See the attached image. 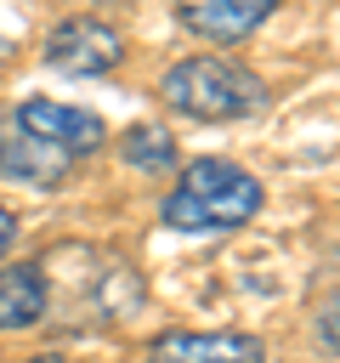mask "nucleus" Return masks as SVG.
Instances as JSON below:
<instances>
[{"label": "nucleus", "mask_w": 340, "mask_h": 363, "mask_svg": "<svg viewBox=\"0 0 340 363\" xmlns=\"http://www.w3.org/2000/svg\"><path fill=\"white\" fill-rule=\"evenodd\" d=\"M261 182L232 159H193L181 182L164 193V227L176 233H238L261 210Z\"/></svg>", "instance_id": "nucleus-1"}, {"label": "nucleus", "mask_w": 340, "mask_h": 363, "mask_svg": "<svg viewBox=\"0 0 340 363\" xmlns=\"http://www.w3.org/2000/svg\"><path fill=\"white\" fill-rule=\"evenodd\" d=\"M159 96H164L170 113H181V119H204V125L249 119V113L266 108V85H261V74H249V68L232 62V57H210V51L181 57L176 68H164Z\"/></svg>", "instance_id": "nucleus-2"}, {"label": "nucleus", "mask_w": 340, "mask_h": 363, "mask_svg": "<svg viewBox=\"0 0 340 363\" xmlns=\"http://www.w3.org/2000/svg\"><path fill=\"white\" fill-rule=\"evenodd\" d=\"M62 255L79 272H74V295H51V306L74 312V323H119L142 306V284L119 255H102V250H85V244H68Z\"/></svg>", "instance_id": "nucleus-3"}, {"label": "nucleus", "mask_w": 340, "mask_h": 363, "mask_svg": "<svg viewBox=\"0 0 340 363\" xmlns=\"http://www.w3.org/2000/svg\"><path fill=\"white\" fill-rule=\"evenodd\" d=\"M119 57H125V40L102 17H68L45 34V62L74 79H96V74L119 68Z\"/></svg>", "instance_id": "nucleus-4"}, {"label": "nucleus", "mask_w": 340, "mask_h": 363, "mask_svg": "<svg viewBox=\"0 0 340 363\" xmlns=\"http://www.w3.org/2000/svg\"><path fill=\"white\" fill-rule=\"evenodd\" d=\"M147 363H266V346L244 329H164L142 352Z\"/></svg>", "instance_id": "nucleus-5"}, {"label": "nucleus", "mask_w": 340, "mask_h": 363, "mask_svg": "<svg viewBox=\"0 0 340 363\" xmlns=\"http://www.w3.org/2000/svg\"><path fill=\"white\" fill-rule=\"evenodd\" d=\"M17 125H28L34 136H45L51 147H62L68 159H85L108 142V125L91 113V108H74V102H51V96H28L11 108Z\"/></svg>", "instance_id": "nucleus-6"}, {"label": "nucleus", "mask_w": 340, "mask_h": 363, "mask_svg": "<svg viewBox=\"0 0 340 363\" xmlns=\"http://www.w3.org/2000/svg\"><path fill=\"white\" fill-rule=\"evenodd\" d=\"M68 170H74V159L62 147H51L45 136H34L11 113H0V176L6 182H28V187L51 193V187L68 182Z\"/></svg>", "instance_id": "nucleus-7"}, {"label": "nucleus", "mask_w": 340, "mask_h": 363, "mask_svg": "<svg viewBox=\"0 0 340 363\" xmlns=\"http://www.w3.org/2000/svg\"><path fill=\"white\" fill-rule=\"evenodd\" d=\"M283 0H176V17L187 34L210 40V45H232V40H249Z\"/></svg>", "instance_id": "nucleus-8"}, {"label": "nucleus", "mask_w": 340, "mask_h": 363, "mask_svg": "<svg viewBox=\"0 0 340 363\" xmlns=\"http://www.w3.org/2000/svg\"><path fill=\"white\" fill-rule=\"evenodd\" d=\"M51 312V284H45V261H17L0 267V335L6 329H34Z\"/></svg>", "instance_id": "nucleus-9"}, {"label": "nucleus", "mask_w": 340, "mask_h": 363, "mask_svg": "<svg viewBox=\"0 0 340 363\" xmlns=\"http://www.w3.org/2000/svg\"><path fill=\"white\" fill-rule=\"evenodd\" d=\"M119 153H125V164L159 176V170L176 164V136H170L164 125H130V130L119 136Z\"/></svg>", "instance_id": "nucleus-10"}, {"label": "nucleus", "mask_w": 340, "mask_h": 363, "mask_svg": "<svg viewBox=\"0 0 340 363\" xmlns=\"http://www.w3.org/2000/svg\"><path fill=\"white\" fill-rule=\"evenodd\" d=\"M11 238H17V216H11L6 204H0V255L11 250Z\"/></svg>", "instance_id": "nucleus-11"}, {"label": "nucleus", "mask_w": 340, "mask_h": 363, "mask_svg": "<svg viewBox=\"0 0 340 363\" xmlns=\"http://www.w3.org/2000/svg\"><path fill=\"white\" fill-rule=\"evenodd\" d=\"M28 363H68V357H62V352H34Z\"/></svg>", "instance_id": "nucleus-12"}, {"label": "nucleus", "mask_w": 340, "mask_h": 363, "mask_svg": "<svg viewBox=\"0 0 340 363\" xmlns=\"http://www.w3.org/2000/svg\"><path fill=\"white\" fill-rule=\"evenodd\" d=\"M6 57H11V40H6V34H0V62H6Z\"/></svg>", "instance_id": "nucleus-13"}]
</instances>
